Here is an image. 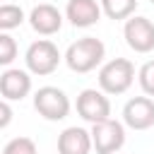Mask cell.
Masks as SVG:
<instances>
[{
	"label": "cell",
	"mask_w": 154,
	"mask_h": 154,
	"mask_svg": "<svg viewBox=\"0 0 154 154\" xmlns=\"http://www.w3.org/2000/svg\"><path fill=\"white\" fill-rule=\"evenodd\" d=\"M103 55H106V46L101 38L82 36L75 43H70V48L65 51V63L72 72L84 75V72H91L96 65H101Z\"/></svg>",
	"instance_id": "1"
},
{
	"label": "cell",
	"mask_w": 154,
	"mask_h": 154,
	"mask_svg": "<svg viewBox=\"0 0 154 154\" xmlns=\"http://www.w3.org/2000/svg\"><path fill=\"white\" fill-rule=\"evenodd\" d=\"M135 79V65L128 58H113L99 70V87L106 94H123Z\"/></svg>",
	"instance_id": "2"
},
{
	"label": "cell",
	"mask_w": 154,
	"mask_h": 154,
	"mask_svg": "<svg viewBox=\"0 0 154 154\" xmlns=\"http://www.w3.org/2000/svg\"><path fill=\"white\" fill-rule=\"evenodd\" d=\"M60 58H63V55H60L58 46H55L53 41H48V38L34 41V43L26 48V55H24L29 72H31V75H38V77L55 72L58 65H60Z\"/></svg>",
	"instance_id": "3"
},
{
	"label": "cell",
	"mask_w": 154,
	"mask_h": 154,
	"mask_svg": "<svg viewBox=\"0 0 154 154\" xmlns=\"http://www.w3.org/2000/svg\"><path fill=\"white\" fill-rule=\"evenodd\" d=\"M89 132H91V147L96 149V154H116L125 144V128L113 118L94 123Z\"/></svg>",
	"instance_id": "4"
},
{
	"label": "cell",
	"mask_w": 154,
	"mask_h": 154,
	"mask_svg": "<svg viewBox=\"0 0 154 154\" xmlns=\"http://www.w3.org/2000/svg\"><path fill=\"white\" fill-rule=\"evenodd\" d=\"M34 108L46 120H63L70 113V99L58 87H41L34 94Z\"/></svg>",
	"instance_id": "5"
},
{
	"label": "cell",
	"mask_w": 154,
	"mask_h": 154,
	"mask_svg": "<svg viewBox=\"0 0 154 154\" xmlns=\"http://www.w3.org/2000/svg\"><path fill=\"white\" fill-rule=\"evenodd\" d=\"M123 36L135 53L154 51V22L149 17H128L123 26Z\"/></svg>",
	"instance_id": "6"
},
{
	"label": "cell",
	"mask_w": 154,
	"mask_h": 154,
	"mask_svg": "<svg viewBox=\"0 0 154 154\" xmlns=\"http://www.w3.org/2000/svg\"><path fill=\"white\" fill-rule=\"evenodd\" d=\"M77 113L87 120V123H99L106 120L111 116V101L106 96V91L101 89H84L77 96Z\"/></svg>",
	"instance_id": "7"
},
{
	"label": "cell",
	"mask_w": 154,
	"mask_h": 154,
	"mask_svg": "<svg viewBox=\"0 0 154 154\" xmlns=\"http://www.w3.org/2000/svg\"><path fill=\"white\" fill-rule=\"evenodd\" d=\"M123 123L132 130H149L154 125V99L135 96L123 106Z\"/></svg>",
	"instance_id": "8"
},
{
	"label": "cell",
	"mask_w": 154,
	"mask_h": 154,
	"mask_svg": "<svg viewBox=\"0 0 154 154\" xmlns=\"http://www.w3.org/2000/svg\"><path fill=\"white\" fill-rule=\"evenodd\" d=\"M29 24H31V29H34L36 34H41V36H53V34H58L60 26H63V14H60V10H58L55 5L41 2V5H36V7L29 12Z\"/></svg>",
	"instance_id": "9"
},
{
	"label": "cell",
	"mask_w": 154,
	"mask_h": 154,
	"mask_svg": "<svg viewBox=\"0 0 154 154\" xmlns=\"http://www.w3.org/2000/svg\"><path fill=\"white\" fill-rule=\"evenodd\" d=\"M31 91V77L26 70L10 67L0 75V94L7 101H22Z\"/></svg>",
	"instance_id": "10"
},
{
	"label": "cell",
	"mask_w": 154,
	"mask_h": 154,
	"mask_svg": "<svg viewBox=\"0 0 154 154\" xmlns=\"http://www.w3.org/2000/svg\"><path fill=\"white\" fill-rule=\"evenodd\" d=\"M65 17L70 19L72 26H79V29L94 26L101 19V2H96V0H67Z\"/></svg>",
	"instance_id": "11"
},
{
	"label": "cell",
	"mask_w": 154,
	"mask_h": 154,
	"mask_svg": "<svg viewBox=\"0 0 154 154\" xmlns=\"http://www.w3.org/2000/svg\"><path fill=\"white\" fill-rule=\"evenodd\" d=\"M91 149V132L84 128H65L58 137V154H89Z\"/></svg>",
	"instance_id": "12"
},
{
	"label": "cell",
	"mask_w": 154,
	"mask_h": 154,
	"mask_svg": "<svg viewBox=\"0 0 154 154\" xmlns=\"http://www.w3.org/2000/svg\"><path fill=\"white\" fill-rule=\"evenodd\" d=\"M137 10V0H101V12L108 19H128Z\"/></svg>",
	"instance_id": "13"
},
{
	"label": "cell",
	"mask_w": 154,
	"mask_h": 154,
	"mask_svg": "<svg viewBox=\"0 0 154 154\" xmlns=\"http://www.w3.org/2000/svg\"><path fill=\"white\" fill-rule=\"evenodd\" d=\"M24 22V10L14 2H2L0 5V31H12Z\"/></svg>",
	"instance_id": "14"
},
{
	"label": "cell",
	"mask_w": 154,
	"mask_h": 154,
	"mask_svg": "<svg viewBox=\"0 0 154 154\" xmlns=\"http://www.w3.org/2000/svg\"><path fill=\"white\" fill-rule=\"evenodd\" d=\"M2 154H38V149L31 137H14L5 144Z\"/></svg>",
	"instance_id": "15"
},
{
	"label": "cell",
	"mask_w": 154,
	"mask_h": 154,
	"mask_svg": "<svg viewBox=\"0 0 154 154\" xmlns=\"http://www.w3.org/2000/svg\"><path fill=\"white\" fill-rule=\"evenodd\" d=\"M17 58V41L7 34V31H0V65H10L12 60Z\"/></svg>",
	"instance_id": "16"
},
{
	"label": "cell",
	"mask_w": 154,
	"mask_h": 154,
	"mask_svg": "<svg viewBox=\"0 0 154 154\" xmlns=\"http://www.w3.org/2000/svg\"><path fill=\"white\" fill-rule=\"evenodd\" d=\"M137 77H140V87H142V91H144L147 96H154V60L144 63V65L140 67Z\"/></svg>",
	"instance_id": "17"
},
{
	"label": "cell",
	"mask_w": 154,
	"mask_h": 154,
	"mask_svg": "<svg viewBox=\"0 0 154 154\" xmlns=\"http://www.w3.org/2000/svg\"><path fill=\"white\" fill-rule=\"evenodd\" d=\"M12 116H14V113H12L10 103H7V101H0V130L12 123Z\"/></svg>",
	"instance_id": "18"
},
{
	"label": "cell",
	"mask_w": 154,
	"mask_h": 154,
	"mask_svg": "<svg viewBox=\"0 0 154 154\" xmlns=\"http://www.w3.org/2000/svg\"><path fill=\"white\" fill-rule=\"evenodd\" d=\"M149 2H154V0H149Z\"/></svg>",
	"instance_id": "19"
},
{
	"label": "cell",
	"mask_w": 154,
	"mask_h": 154,
	"mask_svg": "<svg viewBox=\"0 0 154 154\" xmlns=\"http://www.w3.org/2000/svg\"><path fill=\"white\" fill-rule=\"evenodd\" d=\"M0 2H2V0H0Z\"/></svg>",
	"instance_id": "20"
}]
</instances>
